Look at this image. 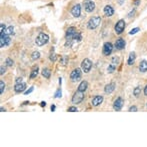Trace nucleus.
<instances>
[{
    "instance_id": "f257e3e1",
    "label": "nucleus",
    "mask_w": 147,
    "mask_h": 147,
    "mask_svg": "<svg viewBox=\"0 0 147 147\" xmlns=\"http://www.w3.org/2000/svg\"><path fill=\"white\" fill-rule=\"evenodd\" d=\"M100 23H101V18L99 16H94V17L89 19V21L87 23V27H88V29L92 30V29H95V28L98 27L100 25Z\"/></svg>"
},
{
    "instance_id": "f03ea898",
    "label": "nucleus",
    "mask_w": 147,
    "mask_h": 147,
    "mask_svg": "<svg viewBox=\"0 0 147 147\" xmlns=\"http://www.w3.org/2000/svg\"><path fill=\"white\" fill-rule=\"evenodd\" d=\"M48 41H49V36L47 34H45V33H40L36 37V39H35V43L38 46L45 45V44L48 43Z\"/></svg>"
},
{
    "instance_id": "7ed1b4c3",
    "label": "nucleus",
    "mask_w": 147,
    "mask_h": 147,
    "mask_svg": "<svg viewBox=\"0 0 147 147\" xmlns=\"http://www.w3.org/2000/svg\"><path fill=\"white\" fill-rule=\"evenodd\" d=\"M81 70L82 69H80V68H76V69H74L73 71L71 72V74H70L71 81L76 82V81H79L81 79V76H82V71Z\"/></svg>"
},
{
    "instance_id": "20e7f679",
    "label": "nucleus",
    "mask_w": 147,
    "mask_h": 147,
    "mask_svg": "<svg viewBox=\"0 0 147 147\" xmlns=\"http://www.w3.org/2000/svg\"><path fill=\"white\" fill-rule=\"evenodd\" d=\"M83 99H84V92L77 90L74 93L73 97H72V103L73 104H79L83 101Z\"/></svg>"
},
{
    "instance_id": "39448f33",
    "label": "nucleus",
    "mask_w": 147,
    "mask_h": 147,
    "mask_svg": "<svg viewBox=\"0 0 147 147\" xmlns=\"http://www.w3.org/2000/svg\"><path fill=\"white\" fill-rule=\"evenodd\" d=\"M91 67H92V62L88 58L83 59V61L81 62V69H82L83 72L88 73L91 70Z\"/></svg>"
},
{
    "instance_id": "423d86ee",
    "label": "nucleus",
    "mask_w": 147,
    "mask_h": 147,
    "mask_svg": "<svg viewBox=\"0 0 147 147\" xmlns=\"http://www.w3.org/2000/svg\"><path fill=\"white\" fill-rule=\"evenodd\" d=\"M112 50H113V45L111 44L110 42H106V43H104V45H103V49H102V53H103V55H105V56L110 55L111 52H112Z\"/></svg>"
},
{
    "instance_id": "0eeeda50",
    "label": "nucleus",
    "mask_w": 147,
    "mask_h": 147,
    "mask_svg": "<svg viewBox=\"0 0 147 147\" xmlns=\"http://www.w3.org/2000/svg\"><path fill=\"white\" fill-rule=\"evenodd\" d=\"M124 28H125V21L123 19H120L115 25V32L117 34H121L124 31Z\"/></svg>"
},
{
    "instance_id": "6e6552de",
    "label": "nucleus",
    "mask_w": 147,
    "mask_h": 147,
    "mask_svg": "<svg viewBox=\"0 0 147 147\" xmlns=\"http://www.w3.org/2000/svg\"><path fill=\"white\" fill-rule=\"evenodd\" d=\"M84 8L87 12H92L95 9V3L92 0H85L84 1Z\"/></svg>"
},
{
    "instance_id": "1a4fd4ad",
    "label": "nucleus",
    "mask_w": 147,
    "mask_h": 147,
    "mask_svg": "<svg viewBox=\"0 0 147 147\" xmlns=\"http://www.w3.org/2000/svg\"><path fill=\"white\" fill-rule=\"evenodd\" d=\"M76 32H77V29L75 27H73V26L69 27L66 30V39L67 40H73V36Z\"/></svg>"
},
{
    "instance_id": "9d476101",
    "label": "nucleus",
    "mask_w": 147,
    "mask_h": 147,
    "mask_svg": "<svg viewBox=\"0 0 147 147\" xmlns=\"http://www.w3.org/2000/svg\"><path fill=\"white\" fill-rule=\"evenodd\" d=\"M10 41H11V39H10L9 35H4V36L0 37V47L4 48L5 46L9 45Z\"/></svg>"
},
{
    "instance_id": "9b49d317",
    "label": "nucleus",
    "mask_w": 147,
    "mask_h": 147,
    "mask_svg": "<svg viewBox=\"0 0 147 147\" xmlns=\"http://www.w3.org/2000/svg\"><path fill=\"white\" fill-rule=\"evenodd\" d=\"M122 106H123V99H122L121 97H118V98L114 101V103H113V108H114L115 111H119L121 110Z\"/></svg>"
},
{
    "instance_id": "f8f14e48",
    "label": "nucleus",
    "mask_w": 147,
    "mask_h": 147,
    "mask_svg": "<svg viewBox=\"0 0 147 147\" xmlns=\"http://www.w3.org/2000/svg\"><path fill=\"white\" fill-rule=\"evenodd\" d=\"M71 14L73 15L74 17H79L80 14H81V6L79 4H76L74 5L71 9Z\"/></svg>"
},
{
    "instance_id": "ddd939ff",
    "label": "nucleus",
    "mask_w": 147,
    "mask_h": 147,
    "mask_svg": "<svg viewBox=\"0 0 147 147\" xmlns=\"http://www.w3.org/2000/svg\"><path fill=\"white\" fill-rule=\"evenodd\" d=\"M26 89V84L24 82H20V83H16L15 86H14V91L16 93H21Z\"/></svg>"
},
{
    "instance_id": "4468645a",
    "label": "nucleus",
    "mask_w": 147,
    "mask_h": 147,
    "mask_svg": "<svg viewBox=\"0 0 147 147\" xmlns=\"http://www.w3.org/2000/svg\"><path fill=\"white\" fill-rule=\"evenodd\" d=\"M125 47V41L123 38H118L115 42V48L117 50H122L123 48Z\"/></svg>"
},
{
    "instance_id": "2eb2a0df",
    "label": "nucleus",
    "mask_w": 147,
    "mask_h": 147,
    "mask_svg": "<svg viewBox=\"0 0 147 147\" xmlns=\"http://www.w3.org/2000/svg\"><path fill=\"white\" fill-rule=\"evenodd\" d=\"M103 11H104L105 16H107V17H110V16H112V15L114 14V9L111 7L110 5H106V6L104 7Z\"/></svg>"
},
{
    "instance_id": "dca6fc26",
    "label": "nucleus",
    "mask_w": 147,
    "mask_h": 147,
    "mask_svg": "<svg viewBox=\"0 0 147 147\" xmlns=\"http://www.w3.org/2000/svg\"><path fill=\"white\" fill-rule=\"evenodd\" d=\"M115 83H109V84H107L106 86H105V88H104V91L105 93H107V94H110L112 92L114 91V89H115Z\"/></svg>"
},
{
    "instance_id": "f3484780",
    "label": "nucleus",
    "mask_w": 147,
    "mask_h": 147,
    "mask_svg": "<svg viewBox=\"0 0 147 147\" xmlns=\"http://www.w3.org/2000/svg\"><path fill=\"white\" fill-rule=\"evenodd\" d=\"M103 101V97L102 96H95L93 99H92L91 101V104L93 106H98V105H100Z\"/></svg>"
},
{
    "instance_id": "a211bd4d",
    "label": "nucleus",
    "mask_w": 147,
    "mask_h": 147,
    "mask_svg": "<svg viewBox=\"0 0 147 147\" xmlns=\"http://www.w3.org/2000/svg\"><path fill=\"white\" fill-rule=\"evenodd\" d=\"M139 71H140V72H143V73L147 71V61L146 60H143V61L140 62V64H139Z\"/></svg>"
},
{
    "instance_id": "6ab92c4d",
    "label": "nucleus",
    "mask_w": 147,
    "mask_h": 147,
    "mask_svg": "<svg viewBox=\"0 0 147 147\" xmlns=\"http://www.w3.org/2000/svg\"><path fill=\"white\" fill-rule=\"evenodd\" d=\"M135 59H136L135 52H131V53H130V55H129L128 61H127V64H128V65H133V63L135 62Z\"/></svg>"
},
{
    "instance_id": "aec40b11",
    "label": "nucleus",
    "mask_w": 147,
    "mask_h": 147,
    "mask_svg": "<svg viewBox=\"0 0 147 147\" xmlns=\"http://www.w3.org/2000/svg\"><path fill=\"white\" fill-rule=\"evenodd\" d=\"M87 87H88V83H87V81H82V82L79 84L77 90H79V91H81V92H84L86 89H87Z\"/></svg>"
},
{
    "instance_id": "412c9836",
    "label": "nucleus",
    "mask_w": 147,
    "mask_h": 147,
    "mask_svg": "<svg viewBox=\"0 0 147 147\" xmlns=\"http://www.w3.org/2000/svg\"><path fill=\"white\" fill-rule=\"evenodd\" d=\"M13 30H14L13 26H9L8 28H6V29H5L4 33H3L2 35H0V37L4 36V35H11V34H13V33H14V32H13Z\"/></svg>"
},
{
    "instance_id": "4be33fe9",
    "label": "nucleus",
    "mask_w": 147,
    "mask_h": 147,
    "mask_svg": "<svg viewBox=\"0 0 147 147\" xmlns=\"http://www.w3.org/2000/svg\"><path fill=\"white\" fill-rule=\"evenodd\" d=\"M37 75H38V66H35V67H33V69H32V71H31V74H30L29 78H30V79H34Z\"/></svg>"
},
{
    "instance_id": "5701e85b",
    "label": "nucleus",
    "mask_w": 147,
    "mask_h": 147,
    "mask_svg": "<svg viewBox=\"0 0 147 147\" xmlns=\"http://www.w3.org/2000/svg\"><path fill=\"white\" fill-rule=\"evenodd\" d=\"M50 70L48 69V68H44L43 70H42V75H43V77H45L46 79H49L50 78Z\"/></svg>"
},
{
    "instance_id": "b1692460",
    "label": "nucleus",
    "mask_w": 147,
    "mask_h": 147,
    "mask_svg": "<svg viewBox=\"0 0 147 147\" xmlns=\"http://www.w3.org/2000/svg\"><path fill=\"white\" fill-rule=\"evenodd\" d=\"M40 58V53L38 52V51H35V52H33L32 53V55H31V59L32 60H37V59H39Z\"/></svg>"
},
{
    "instance_id": "393cba45",
    "label": "nucleus",
    "mask_w": 147,
    "mask_h": 147,
    "mask_svg": "<svg viewBox=\"0 0 147 147\" xmlns=\"http://www.w3.org/2000/svg\"><path fill=\"white\" fill-rule=\"evenodd\" d=\"M81 39H82V36H81V34H80L79 32H76V33L74 34L73 40H77V41H80Z\"/></svg>"
},
{
    "instance_id": "a878e982",
    "label": "nucleus",
    "mask_w": 147,
    "mask_h": 147,
    "mask_svg": "<svg viewBox=\"0 0 147 147\" xmlns=\"http://www.w3.org/2000/svg\"><path fill=\"white\" fill-rule=\"evenodd\" d=\"M4 90H5V83L1 80L0 81V94H3Z\"/></svg>"
},
{
    "instance_id": "bb28decb",
    "label": "nucleus",
    "mask_w": 147,
    "mask_h": 147,
    "mask_svg": "<svg viewBox=\"0 0 147 147\" xmlns=\"http://www.w3.org/2000/svg\"><path fill=\"white\" fill-rule=\"evenodd\" d=\"M140 93H141V88H140V87H136V88L133 90V94H134L136 97L140 95Z\"/></svg>"
},
{
    "instance_id": "cd10ccee",
    "label": "nucleus",
    "mask_w": 147,
    "mask_h": 147,
    "mask_svg": "<svg viewBox=\"0 0 147 147\" xmlns=\"http://www.w3.org/2000/svg\"><path fill=\"white\" fill-rule=\"evenodd\" d=\"M114 70H115V65L114 64H110L108 66V68H107V71H108L109 73H113Z\"/></svg>"
},
{
    "instance_id": "c85d7f7f",
    "label": "nucleus",
    "mask_w": 147,
    "mask_h": 147,
    "mask_svg": "<svg viewBox=\"0 0 147 147\" xmlns=\"http://www.w3.org/2000/svg\"><path fill=\"white\" fill-rule=\"evenodd\" d=\"M5 29H6V28H5V25H4L3 23H1V24H0V35H2V34L4 33Z\"/></svg>"
},
{
    "instance_id": "c756f323",
    "label": "nucleus",
    "mask_w": 147,
    "mask_h": 147,
    "mask_svg": "<svg viewBox=\"0 0 147 147\" xmlns=\"http://www.w3.org/2000/svg\"><path fill=\"white\" fill-rule=\"evenodd\" d=\"M139 30H140V29H139V28H138V27H136V28H133V29H132V30H131V31L129 32V34H130V35H133V34H135V33H137V32H138V31H139Z\"/></svg>"
},
{
    "instance_id": "7c9ffc66",
    "label": "nucleus",
    "mask_w": 147,
    "mask_h": 147,
    "mask_svg": "<svg viewBox=\"0 0 147 147\" xmlns=\"http://www.w3.org/2000/svg\"><path fill=\"white\" fill-rule=\"evenodd\" d=\"M5 62H6V65H7V66H12V65H13V60H12L11 58H7Z\"/></svg>"
},
{
    "instance_id": "2f4dec72",
    "label": "nucleus",
    "mask_w": 147,
    "mask_h": 147,
    "mask_svg": "<svg viewBox=\"0 0 147 147\" xmlns=\"http://www.w3.org/2000/svg\"><path fill=\"white\" fill-rule=\"evenodd\" d=\"M49 58H50V60H51V61H53V62H54V61H56V55H55V53H54V52H52Z\"/></svg>"
},
{
    "instance_id": "473e14b6",
    "label": "nucleus",
    "mask_w": 147,
    "mask_h": 147,
    "mask_svg": "<svg viewBox=\"0 0 147 147\" xmlns=\"http://www.w3.org/2000/svg\"><path fill=\"white\" fill-rule=\"evenodd\" d=\"M54 97H55V98H60V97H61V90H60V89H58V90L56 91Z\"/></svg>"
},
{
    "instance_id": "72a5a7b5",
    "label": "nucleus",
    "mask_w": 147,
    "mask_h": 147,
    "mask_svg": "<svg viewBox=\"0 0 147 147\" xmlns=\"http://www.w3.org/2000/svg\"><path fill=\"white\" fill-rule=\"evenodd\" d=\"M33 90H34V87H30L28 90H26V91L24 92V95H28V94H30Z\"/></svg>"
},
{
    "instance_id": "f704fd0d",
    "label": "nucleus",
    "mask_w": 147,
    "mask_h": 147,
    "mask_svg": "<svg viewBox=\"0 0 147 147\" xmlns=\"http://www.w3.org/2000/svg\"><path fill=\"white\" fill-rule=\"evenodd\" d=\"M68 111L69 112H75V111H78V109L76 108V106H71L68 108Z\"/></svg>"
},
{
    "instance_id": "c9c22d12",
    "label": "nucleus",
    "mask_w": 147,
    "mask_h": 147,
    "mask_svg": "<svg viewBox=\"0 0 147 147\" xmlns=\"http://www.w3.org/2000/svg\"><path fill=\"white\" fill-rule=\"evenodd\" d=\"M118 62H119L118 58H116V57H113V59H112V64L117 65V64H118Z\"/></svg>"
},
{
    "instance_id": "e433bc0d",
    "label": "nucleus",
    "mask_w": 147,
    "mask_h": 147,
    "mask_svg": "<svg viewBox=\"0 0 147 147\" xmlns=\"http://www.w3.org/2000/svg\"><path fill=\"white\" fill-rule=\"evenodd\" d=\"M129 111H130V112H136V111H137V107H136V106H131V107L129 108Z\"/></svg>"
},
{
    "instance_id": "4c0bfd02",
    "label": "nucleus",
    "mask_w": 147,
    "mask_h": 147,
    "mask_svg": "<svg viewBox=\"0 0 147 147\" xmlns=\"http://www.w3.org/2000/svg\"><path fill=\"white\" fill-rule=\"evenodd\" d=\"M0 70H1V71H0V74H1V75H3V74L6 72V68H5V67H3V66H1Z\"/></svg>"
},
{
    "instance_id": "58836bf2",
    "label": "nucleus",
    "mask_w": 147,
    "mask_h": 147,
    "mask_svg": "<svg viewBox=\"0 0 147 147\" xmlns=\"http://www.w3.org/2000/svg\"><path fill=\"white\" fill-rule=\"evenodd\" d=\"M135 13V9H133V11H131L130 13L128 14V17H131V16H133V14Z\"/></svg>"
},
{
    "instance_id": "ea45409f",
    "label": "nucleus",
    "mask_w": 147,
    "mask_h": 147,
    "mask_svg": "<svg viewBox=\"0 0 147 147\" xmlns=\"http://www.w3.org/2000/svg\"><path fill=\"white\" fill-rule=\"evenodd\" d=\"M20 82H22V78H21V77L16 79V83H20Z\"/></svg>"
},
{
    "instance_id": "a19ab883",
    "label": "nucleus",
    "mask_w": 147,
    "mask_h": 147,
    "mask_svg": "<svg viewBox=\"0 0 147 147\" xmlns=\"http://www.w3.org/2000/svg\"><path fill=\"white\" fill-rule=\"evenodd\" d=\"M139 4H140V0H136V1H135V5H136V6H138Z\"/></svg>"
},
{
    "instance_id": "79ce46f5",
    "label": "nucleus",
    "mask_w": 147,
    "mask_h": 147,
    "mask_svg": "<svg viewBox=\"0 0 147 147\" xmlns=\"http://www.w3.org/2000/svg\"><path fill=\"white\" fill-rule=\"evenodd\" d=\"M144 94L147 96V85L145 86V88H144Z\"/></svg>"
},
{
    "instance_id": "37998d69",
    "label": "nucleus",
    "mask_w": 147,
    "mask_h": 147,
    "mask_svg": "<svg viewBox=\"0 0 147 147\" xmlns=\"http://www.w3.org/2000/svg\"><path fill=\"white\" fill-rule=\"evenodd\" d=\"M51 110L52 111L55 110V105H52V106H51Z\"/></svg>"
},
{
    "instance_id": "c03bdc74",
    "label": "nucleus",
    "mask_w": 147,
    "mask_h": 147,
    "mask_svg": "<svg viewBox=\"0 0 147 147\" xmlns=\"http://www.w3.org/2000/svg\"><path fill=\"white\" fill-rule=\"evenodd\" d=\"M41 106H45L46 105V102H41V104H40Z\"/></svg>"
},
{
    "instance_id": "a18cd8bd",
    "label": "nucleus",
    "mask_w": 147,
    "mask_h": 147,
    "mask_svg": "<svg viewBox=\"0 0 147 147\" xmlns=\"http://www.w3.org/2000/svg\"><path fill=\"white\" fill-rule=\"evenodd\" d=\"M5 111V109H3V107H1V112H4Z\"/></svg>"
},
{
    "instance_id": "49530a36",
    "label": "nucleus",
    "mask_w": 147,
    "mask_h": 147,
    "mask_svg": "<svg viewBox=\"0 0 147 147\" xmlns=\"http://www.w3.org/2000/svg\"><path fill=\"white\" fill-rule=\"evenodd\" d=\"M122 2H123V0H119V3H120V4H122Z\"/></svg>"
}]
</instances>
